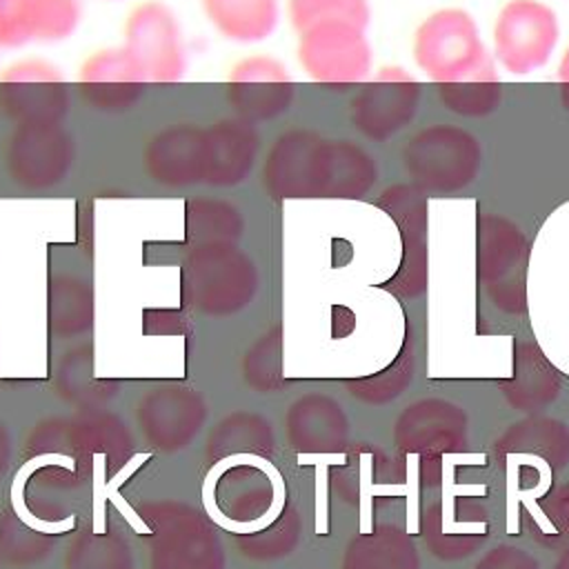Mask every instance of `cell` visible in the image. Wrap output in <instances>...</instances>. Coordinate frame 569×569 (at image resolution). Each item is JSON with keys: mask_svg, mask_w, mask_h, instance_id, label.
<instances>
[{"mask_svg": "<svg viewBox=\"0 0 569 569\" xmlns=\"http://www.w3.org/2000/svg\"><path fill=\"white\" fill-rule=\"evenodd\" d=\"M260 180L278 200L362 198L378 180L373 156L353 140L327 138L309 127L278 133L264 151Z\"/></svg>", "mask_w": 569, "mask_h": 569, "instance_id": "cell-1", "label": "cell"}, {"mask_svg": "<svg viewBox=\"0 0 569 569\" xmlns=\"http://www.w3.org/2000/svg\"><path fill=\"white\" fill-rule=\"evenodd\" d=\"M182 276L189 305L209 318L247 309L260 291V271L236 242L191 244Z\"/></svg>", "mask_w": 569, "mask_h": 569, "instance_id": "cell-2", "label": "cell"}, {"mask_svg": "<svg viewBox=\"0 0 569 569\" xmlns=\"http://www.w3.org/2000/svg\"><path fill=\"white\" fill-rule=\"evenodd\" d=\"M413 62L436 84L496 71L478 24L467 9L447 7L425 18L413 33Z\"/></svg>", "mask_w": 569, "mask_h": 569, "instance_id": "cell-3", "label": "cell"}, {"mask_svg": "<svg viewBox=\"0 0 569 569\" xmlns=\"http://www.w3.org/2000/svg\"><path fill=\"white\" fill-rule=\"evenodd\" d=\"M402 167L422 193H453L469 187L482 167L480 140L456 124H429L402 147Z\"/></svg>", "mask_w": 569, "mask_h": 569, "instance_id": "cell-4", "label": "cell"}, {"mask_svg": "<svg viewBox=\"0 0 569 569\" xmlns=\"http://www.w3.org/2000/svg\"><path fill=\"white\" fill-rule=\"evenodd\" d=\"M529 242L522 229L500 216L478 213L476 267L489 300L505 313L518 316L527 309Z\"/></svg>", "mask_w": 569, "mask_h": 569, "instance_id": "cell-5", "label": "cell"}, {"mask_svg": "<svg viewBox=\"0 0 569 569\" xmlns=\"http://www.w3.org/2000/svg\"><path fill=\"white\" fill-rule=\"evenodd\" d=\"M149 84H176L187 76L189 51L176 11L160 0L136 4L122 24L120 44Z\"/></svg>", "mask_w": 569, "mask_h": 569, "instance_id": "cell-6", "label": "cell"}, {"mask_svg": "<svg viewBox=\"0 0 569 569\" xmlns=\"http://www.w3.org/2000/svg\"><path fill=\"white\" fill-rule=\"evenodd\" d=\"M78 142L62 124H18L2 142L7 178L27 191L60 187L73 171Z\"/></svg>", "mask_w": 569, "mask_h": 569, "instance_id": "cell-7", "label": "cell"}, {"mask_svg": "<svg viewBox=\"0 0 569 569\" xmlns=\"http://www.w3.org/2000/svg\"><path fill=\"white\" fill-rule=\"evenodd\" d=\"M296 58L311 82L329 89L367 82L373 64L365 27L351 22H322L300 31Z\"/></svg>", "mask_w": 569, "mask_h": 569, "instance_id": "cell-8", "label": "cell"}, {"mask_svg": "<svg viewBox=\"0 0 569 569\" xmlns=\"http://www.w3.org/2000/svg\"><path fill=\"white\" fill-rule=\"evenodd\" d=\"M71 91L62 71L44 58H20L0 71V113L18 124H62Z\"/></svg>", "mask_w": 569, "mask_h": 569, "instance_id": "cell-9", "label": "cell"}, {"mask_svg": "<svg viewBox=\"0 0 569 569\" xmlns=\"http://www.w3.org/2000/svg\"><path fill=\"white\" fill-rule=\"evenodd\" d=\"M558 38V16L549 4L509 0L493 22V58L505 71L527 76L549 62Z\"/></svg>", "mask_w": 569, "mask_h": 569, "instance_id": "cell-10", "label": "cell"}, {"mask_svg": "<svg viewBox=\"0 0 569 569\" xmlns=\"http://www.w3.org/2000/svg\"><path fill=\"white\" fill-rule=\"evenodd\" d=\"M224 98L233 116L251 124H264L282 118L293 107L296 82L280 58L249 53L231 64Z\"/></svg>", "mask_w": 569, "mask_h": 569, "instance_id": "cell-11", "label": "cell"}, {"mask_svg": "<svg viewBox=\"0 0 569 569\" xmlns=\"http://www.w3.org/2000/svg\"><path fill=\"white\" fill-rule=\"evenodd\" d=\"M418 102V80L402 67H385L351 98L349 122L362 138L385 142L413 120Z\"/></svg>", "mask_w": 569, "mask_h": 569, "instance_id": "cell-12", "label": "cell"}, {"mask_svg": "<svg viewBox=\"0 0 569 569\" xmlns=\"http://www.w3.org/2000/svg\"><path fill=\"white\" fill-rule=\"evenodd\" d=\"M144 176L167 189L204 187L207 182V124L171 122L156 129L142 147Z\"/></svg>", "mask_w": 569, "mask_h": 569, "instance_id": "cell-13", "label": "cell"}, {"mask_svg": "<svg viewBox=\"0 0 569 569\" xmlns=\"http://www.w3.org/2000/svg\"><path fill=\"white\" fill-rule=\"evenodd\" d=\"M420 531L436 558L460 560L485 545L491 531V518L487 507L471 496L442 493L425 507Z\"/></svg>", "mask_w": 569, "mask_h": 569, "instance_id": "cell-14", "label": "cell"}, {"mask_svg": "<svg viewBox=\"0 0 569 569\" xmlns=\"http://www.w3.org/2000/svg\"><path fill=\"white\" fill-rule=\"evenodd\" d=\"M76 84L89 109L116 116L138 107L149 80L122 47H107L82 60Z\"/></svg>", "mask_w": 569, "mask_h": 569, "instance_id": "cell-15", "label": "cell"}, {"mask_svg": "<svg viewBox=\"0 0 569 569\" xmlns=\"http://www.w3.org/2000/svg\"><path fill=\"white\" fill-rule=\"evenodd\" d=\"M393 440L405 453L422 458L456 453L467 447L469 418L449 400L425 398L402 409L393 425Z\"/></svg>", "mask_w": 569, "mask_h": 569, "instance_id": "cell-16", "label": "cell"}, {"mask_svg": "<svg viewBox=\"0 0 569 569\" xmlns=\"http://www.w3.org/2000/svg\"><path fill=\"white\" fill-rule=\"evenodd\" d=\"M149 520L158 538L153 569H224V553L196 511L169 505Z\"/></svg>", "mask_w": 569, "mask_h": 569, "instance_id": "cell-17", "label": "cell"}, {"mask_svg": "<svg viewBox=\"0 0 569 569\" xmlns=\"http://www.w3.org/2000/svg\"><path fill=\"white\" fill-rule=\"evenodd\" d=\"M80 22V0H0V51L69 40Z\"/></svg>", "mask_w": 569, "mask_h": 569, "instance_id": "cell-18", "label": "cell"}, {"mask_svg": "<svg viewBox=\"0 0 569 569\" xmlns=\"http://www.w3.org/2000/svg\"><path fill=\"white\" fill-rule=\"evenodd\" d=\"M262 138L258 124L238 116H224L207 124V182L211 189L244 184L258 164Z\"/></svg>", "mask_w": 569, "mask_h": 569, "instance_id": "cell-19", "label": "cell"}, {"mask_svg": "<svg viewBox=\"0 0 569 569\" xmlns=\"http://www.w3.org/2000/svg\"><path fill=\"white\" fill-rule=\"evenodd\" d=\"M138 420L149 442L176 451L187 447L207 420V402L191 389L162 387L142 398Z\"/></svg>", "mask_w": 569, "mask_h": 569, "instance_id": "cell-20", "label": "cell"}, {"mask_svg": "<svg viewBox=\"0 0 569 569\" xmlns=\"http://www.w3.org/2000/svg\"><path fill=\"white\" fill-rule=\"evenodd\" d=\"M287 438L296 451L331 453L347 445L349 418L342 407L322 393L298 398L287 411Z\"/></svg>", "mask_w": 569, "mask_h": 569, "instance_id": "cell-21", "label": "cell"}, {"mask_svg": "<svg viewBox=\"0 0 569 569\" xmlns=\"http://www.w3.org/2000/svg\"><path fill=\"white\" fill-rule=\"evenodd\" d=\"M422 191H418L413 184L405 187H391L382 193L380 207L387 209L391 218H396L398 227H405L409 231V244H405V258L400 262V269L396 278L389 282V287L402 296H416L425 289V204L418 200Z\"/></svg>", "mask_w": 569, "mask_h": 569, "instance_id": "cell-22", "label": "cell"}, {"mask_svg": "<svg viewBox=\"0 0 569 569\" xmlns=\"http://www.w3.org/2000/svg\"><path fill=\"white\" fill-rule=\"evenodd\" d=\"M200 9L222 40L242 47L269 40L282 20L280 0H200Z\"/></svg>", "mask_w": 569, "mask_h": 569, "instance_id": "cell-23", "label": "cell"}, {"mask_svg": "<svg viewBox=\"0 0 569 569\" xmlns=\"http://www.w3.org/2000/svg\"><path fill=\"white\" fill-rule=\"evenodd\" d=\"M500 391L513 409L538 411L558 398L560 376L538 345L522 338L513 345V369L500 380Z\"/></svg>", "mask_w": 569, "mask_h": 569, "instance_id": "cell-24", "label": "cell"}, {"mask_svg": "<svg viewBox=\"0 0 569 569\" xmlns=\"http://www.w3.org/2000/svg\"><path fill=\"white\" fill-rule=\"evenodd\" d=\"M493 447L502 456H533L551 469H562L569 462V427L556 418L531 416L509 425Z\"/></svg>", "mask_w": 569, "mask_h": 569, "instance_id": "cell-25", "label": "cell"}, {"mask_svg": "<svg viewBox=\"0 0 569 569\" xmlns=\"http://www.w3.org/2000/svg\"><path fill=\"white\" fill-rule=\"evenodd\" d=\"M342 569H420V558L402 529L378 527L349 542Z\"/></svg>", "mask_w": 569, "mask_h": 569, "instance_id": "cell-26", "label": "cell"}, {"mask_svg": "<svg viewBox=\"0 0 569 569\" xmlns=\"http://www.w3.org/2000/svg\"><path fill=\"white\" fill-rule=\"evenodd\" d=\"M184 229L191 244L238 242L244 233V216L231 200L198 196L184 207Z\"/></svg>", "mask_w": 569, "mask_h": 569, "instance_id": "cell-27", "label": "cell"}, {"mask_svg": "<svg viewBox=\"0 0 569 569\" xmlns=\"http://www.w3.org/2000/svg\"><path fill=\"white\" fill-rule=\"evenodd\" d=\"M271 491V482L260 469L240 465L224 471L216 489V498L227 518L249 522L269 509Z\"/></svg>", "mask_w": 569, "mask_h": 569, "instance_id": "cell-28", "label": "cell"}, {"mask_svg": "<svg viewBox=\"0 0 569 569\" xmlns=\"http://www.w3.org/2000/svg\"><path fill=\"white\" fill-rule=\"evenodd\" d=\"M49 322L62 336H78L91 327L93 291L84 278L58 273L49 282Z\"/></svg>", "mask_w": 569, "mask_h": 569, "instance_id": "cell-29", "label": "cell"}, {"mask_svg": "<svg viewBox=\"0 0 569 569\" xmlns=\"http://www.w3.org/2000/svg\"><path fill=\"white\" fill-rule=\"evenodd\" d=\"M438 98L449 111L458 116L480 118L489 116L500 107L502 84L498 80V73L489 71L460 82L438 84Z\"/></svg>", "mask_w": 569, "mask_h": 569, "instance_id": "cell-30", "label": "cell"}, {"mask_svg": "<svg viewBox=\"0 0 569 569\" xmlns=\"http://www.w3.org/2000/svg\"><path fill=\"white\" fill-rule=\"evenodd\" d=\"M287 18L296 33L322 22H351L358 27L369 24V0H287Z\"/></svg>", "mask_w": 569, "mask_h": 569, "instance_id": "cell-31", "label": "cell"}, {"mask_svg": "<svg viewBox=\"0 0 569 569\" xmlns=\"http://www.w3.org/2000/svg\"><path fill=\"white\" fill-rule=\"evenodd\" d=\"M271 447L269 425L260 416L233 413L218 425L209 442L211 456H229L242 451H267Z\"/></svg>", "mask_w": 569, "mask_h": 569, "instance_id": "cell-32", "label": "cell"}, {"mask_svg": "<svg viewBox=\"0 0 569 569\" xmlns=\"http://www.w3.org/2000/svg\"><path fill=\"white\" fill-rule=\"evenodd\" d=\"M411 378H413V351H411V342H405L393 365H389L385 371L371 378H360L356 382H349V389L356 398L365 402L382 405L400 396L402 389L411 382Z\"/></svg>", "mask_w": 569, "mask_h": 569, "instance_id": "cell-33", "label": "cell"}, {"mask_svg": "<svg viewBox=\"0 0 569 569\" xmlns=\"http://www.w3.org/2000/svg\"><path fill=\"white\" fill-rule=\"evenodd\" d=\"M300 538V518L296 509H284L280 520L273 522L271 527L256 531V533H244L238 536V547L251 556V558H278L289 553Z\"/></svg>", "mask_w": 569, "mask_h": 569, "instance_id": "cell-34", "label": "cell"}, {"mask_svg": "<svg viewBox=\"0 0 569 569\" xmlns=\"http://www.w3.org/2000/svg\"><path fill=\"white\" fill-rule=\"evenodd\" d=\"M540 516L551 525V542L569 538V482L538 500Z\"/></svg>", "mask_w": 569, "mask_h": 569, "instance_id": "cell-35", "label": "cell"}, {"mask_svg": "<svg viewBox=\"0 0 569 569\" xmlns=\"http://www.w3.org/2000/svg\"><path fill=\"white\" fill-rule=\"evenodd\" d=\"M473 569H540V565L520 547L496 545L476 562Z\"/></svg>", "mask_w": 569, "mask_h": 569, "instance_id": "cell-36", "label": "cell"}, {"mask_svg": "<svg viewBox=\"0 0 569 569\" xmlns=\"http://www.w3.org/2000/svg\"><path fill=\"white\" fill-rule=\"evenodd\" d=\"M556 80H558V87H560V104L569 113V47L565 49V53L558 62Z\"/></svg>", "mask_w": 569, "mask_h": 569, "instance_id": "cell-37", "label": "cell"}, {"mask_svg": "<svg viewBox=\"0 0 569 569\" xmlns=\"http://www.w3.org/2000/svg\"><path fill=\"white\" fill-rule=\"evenodd\" d=\"M553 569H569V545L560 551V556H558Z\"/></svg>", "mask_w": 569, "mask_h": 569, "instance_id": "cell-38", "label": "cell"}, {"mask_svg": "<svg viewBox=\"0 0 569 569\" xmlns=\"http://www.w3.org/2000/svg\"><path fill=\"white\" fill-rule=\"evenodd\" d=\"M104 2H124V0H104Z\"/></svg>", "mask_w": 569, "mask_h": 569, "instance_id": "cell-39", "label": "cell"}]
</instances>
